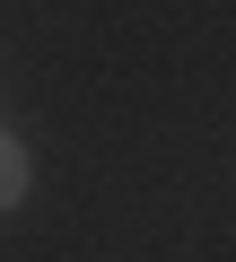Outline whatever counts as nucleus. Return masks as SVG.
<instances>
[{"instance_id": "nucleus-1", "label": "nucleus", "mask_w": 236, "mask_h": 262, "mask_svg": "<svg viewBox=\"0 0 236 262\" xmlns=\"http://www.w3.org/2000/svg\"><path fill=\"white\" fill-rule=\"evenodd\" d=\"M9 201H27V149L0 131V210H9Z\"/></svg>"}]
</instances>
